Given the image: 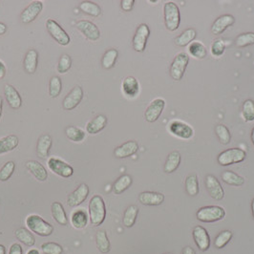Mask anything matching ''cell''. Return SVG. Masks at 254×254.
I'll return each mask as SVG.
<instances>
[{"label": "cell", "instance_id": "obj_32", "mask_svg": "<svg viewBox=\"0 0 254 254\" xmlns=\"http://www.w3.org/2000/svg\"><path fill=\"white\" fill-rule=\"evenodd\" d=\"M139 214V208L137 205H130L128 206L125 212L123 223L125 227L127 228H132L137 220V217Z\"/></svg>", "mask_w": 254, "mask_h": 254}, {"label": "cell", "instance_id": "obj_33", "mask_svg": "<svg viewBox=\"0 0 254 254\" xmlns=\"http://www.w3.org/2000/svg\"><path fill=\"white\" fill-rule=\"evenodd\" d=\"M96 242H97L98 250L102 254H108L110 252V249H111L110 241L107 237V233L104 230H100L97 232Z\"/></svg>", "mask_w": 254, "mask_h": 254}, {"label": "cell", "instance_id": "obj_22", "mask_svg": "<svg viewBox=\"0 0 254 254\" xmlns=\"http://www.w3.org/2000/svg\"><path fill=\"white\" fill-rule=\"evenodd\" d=\"M53 140L50 135H42L38 140L37 145V153L40 159H46L49 156V152L51 150Z\"/></svg>", "mask_w": 254, "mask_h": 254}, {"label": "cell", "instance_id": "obj_52", "mask_svg": "<svg viewBox=\"0 0 254 254\" xmlns=\"http://www.w3.org/2000/svg\"><path fill=\"white\" fill-rule=\"evenodd\" d=\"M9 254H23V250L22 247L19 244H13L10 248Z\"/></svg>", "mask_w": 254, "mask_h": 254}, {"label": "cell", "instance_id": "obj_49", "mask_svg": "<svg viewBox=\"0 0 254 254\" xmlns=\"http://www.w3.org/2000/svg\"><path fill=\"white\" fill-rule=\"evenodd\" d=\"M41 250L44 254H63L64 249L57 243H45L41 246Z\"/></svg>", "mask_w": 254, "mask_h": 254}, {"label": "cell", "instance_id": "obj_26", "mask_svg": "<svg viewBox=\"0 0 254 254\" xmlns=\"http://www.w3.org/2000/svg\"><path fill=\"white\" fill-rule=\"evenodd\" d=\"M107 125V118L103 115H99L93 119L86 126V131L89 134H97L103 130Z\"/></svg>", "mask_w": 254, "mask_h": 254}, {"label": "cell", "instance_id": "obj_28", "mask_svg": "<svg viewBox=\"0 0 254 254\" xmlns=\"http://www.w3.org/2000/svg\"><path fill=\"white\" fill-rule=\"evenodd\" d=\"M52 215L55 221L62 226H66L68 224V218L64 210V205L59 202H55L52 204Z\"/></svg>", "mask_w": 254, "mask_h": 254}, {"label": "cell", "instance_id": "obj_42", "mask_svg": "<svg viewBox=\"0 0 254 254\" xmlns=\"http://www.w3.org/2000/svg\"><path fill=\"white\" fill-rule=\"evenodd\" d=\"M215 132H216L218 139L222 144H224V145L229 144L231 140V133L228 127L224 125H218L215 127Z\"/></svg>", "mask_w": 254, "mask_h": 254}, {"label": "cell", "instance_id": "obj_58", "mask_svg": "<svg viewBox=\"0 0 254 254\" xmlns=\"http://www.w3.org/2000/svg\"><path fill=\"white\" fill-rule=\"evenodd\" d=\"M2 106H3V100L0 97V118H1V115H2Z\"/></svg>", "mask_w": 254, "mask_h": 254}, {"label": "cell", "instance_id": "obj_48", "mask_svg": "<svg viewBox=\"0 0 254 254\" xmlns=\"http://www.w3.org/2000/svg\"><path fill=\"white\" fill-rule=\"evenodd\" d=\"M226 52V44L222 39H216L212 42L210 46V54L215 57V58H220L222 57Z\"/></svg>", "mask_w": 254, "mask_h": 254}, {"label": "cell", "instance_id": "obj_27", "mask_svg": "<svg viewBox=\"0 0 254 254\" xmlns=\"http://www.w3.org/2000/svg\"><path fill=\"white\" fill-rule=\"evenodd\" d=\"M181 154L178 151H173L170 153L165 161V166H164V170L165 173H173L174 171H176L178 169L180 164H181Z\"/></svg>", "mask_w": 254, "mask_h": 254}, {"label": "cell", "instance_id": "obj_39", "mask_svg": "<svg viewBox=\"0 0 254 254\" xmlns=\"http://www.w3.org/2000/svg\"><path fill=\"white\" fill-rule=\"evenodd\" d=\"M242 116L245 122L252 123L254 121V101L247 100L242 106Z\"/></svg>", "mask_w": 254, "mask_h": 254}, {"label": "cell", "instance_id": "obj_25", "mask_svg": "<svg viewBox=\"0 0 254 254\" xmlns=\"http://www.w3.org/2000/svg\"><path fill=\"white\" fill-rule=\"evenodd\" d=\"M38 64V52L34 49H31L27 52L24 58V69L28 74H34L37 71Z\"/></svg>", "mask_w": 254, "mask_h": 254}, {"label": "cell", "instance_id": "obj_24", "mask_svg": "<svg viewBox=\"0 0 254 254\" xmlns=\"http://www.w3.org/2000/svg\"><path fill=\"white\" fill-rule=\"evenodd\" d=\"M26 166L30 170V172L35 176V178L39 182H45L48 178V173L45 167L37 161H29L26 164Z\"/></svg>", "mask_w": 254, "mask_h": 254}, {"label": "cell", "instance_id": "obj_17", "mask_svg": "<svg viewBox=\"0 0 254 254\" xmlns=\"http://www.w3.org/2000/svg\"><path fill=\"white\" fill-rule=\"evenodd\" d=\"M235 18L231 14H224L217 18L211 26V33L215 36L223 34L229 27L233 25Z\"/></svg>", "mask_w": 254, "mask_h": 254}, {"label": "cell", "instance_id": "obj_20", "mask_svg": "<svg viewBox=\"0 0 254 254\" xmlns=\"http://www.w3.org/2000/svg\"><path fill=\"white\" fill-rule=\"evenodd\" d=\"M139 201L140 203L144 205H151L156 206L160 205L165 201V195L159 192H151V191H145L141 192L139 195Z\"/></svg>", "mask_w": 254, "mask_h": 254}, {"label": "cell", "instance_id": "obj_41", "mask_svg": "<svg viewBox=\"0 0 254 254\" xmlns=\"http://www.w3.org/2000/svg\"><path fill=\"white\" fill-rule=\"evenodd\" d=\"M79 8L83 13H87L92 16H99L102 13L101 7L98 4L90 1L81 2L79 5Z\"/></svg>", "mask_w": 254, "mask_h": 254}, {"label": "cell", "instance_id": "obj_56", "mask_svg": "<svg viewBox=\"0 0 254 254\" xmlns=\"http://www.w3.org/2000/svg\"><path fill=\"white\" fill-rule=\"evenodd\" d=\"M0 254H6V249L3 245H0Z\"/></svg>", "mask_w": 254, "mask_h": 254}, {"label": "cell", "instance_id": "obj_30", "mask_svg": "<svg viewBox=\"0 0 254 254\" xmlns=\"http://www.w3.org/2000/svg\"><path fill=\"white\" fill-rule=\"evenodd\" d=\"M197 37V32L195 29L190 28L184 31L179 37L175 39V43L180 47H186L187 45L191 44L192 41Z\"/></svg>", "mask_w": 254, "mask_h": 254}, {"label": "cell", "instance_id": "obj_16", "mask_svg": "<svg viewBox=\"0 0 254 254\" xmlns=\"http://www.w3.org/2000/svg\"><path fill=\"white\" fill-rule=\"evenodd\" d=\"M76 28L82 33V35L92 41L98 40L101 37L99 28L88 20H80L76 22Z\"/></svg>", "mask_w": 254, "mask_h": 254}, {"label": "cell", "instance_id": "obj_5", "mask_svg": "<svg viewBox=\"0 0 254 254\" xmlns=\"http://www.w3.org/2000/svg\"><path fill=\"white\" fill-rule=\"evenodd\" d=\"M246 157H247V153L245 150L238 147H234L220 153L217 158V162L222 166H228V165L239 164L244 162Z\"/></svg>", "mask_w": 254, "mask_h": 254}, {"label": "cell", "instance_id": "obj_55", "mask_svg": "<svg viewBox=\"0 0 254 254\" xmlns=\"http://www.w3.org/2000/svg\"><path fill=\"white\" fill-rule=\"evenodd\" d=\"M7 32V26L2 22H0V36L4 35Z\"/></svg>", "mask_w": 254, "mask_h": 254}, {"label": "cell", "instance_id": "obj_1", "mask_svg": "<svg viewBox=\"0 0 254 254\" xmlns=\"http://www.w3.org/2000/svg\"><path fill=\"white\" fill-rule=\"evenodd\" d=\"M89 215L91 224L94 227H99L105 220L106 206L102 196L95 195L89 203Z\"/></svg>", "mask_w": 254, "mask_h": 254}, {"label": "cell", "instance_id": "obj_3", "mask_svg": "<svg viewBox=\"0 0 254 254\" xmlns=\"http://www.w3.org/2000/svg\"><path fill=\"white\" fill-rule=\"evenodd\" d=\"M26 225L32 232H35L36 234L42 237L50 236L54 232L53 226L38 215H30L27 217Z\"/></svg>", "mask_w": 254, "mask_h": 254}, {"label": "cell", "instance_id": "obj_10", "mask_svg": "<svg viewBox=\"0 0 254 254\" xmlns=\"http://www.w3.org/2000/svg\"><path fill=\"white\" fill-rule=\"evenodd\" d=\"M48 167L55 174L64 178H69L74 174V169L71 165L57 158L49 159Z\"/></svg>", "mask_w": 254, "mask_h": 254}, {"label": "cell", "instance_id": "obj_53", "mask_svg": "<svg viewBox=\"0 0 254 254\" xmlns=\"http://www.w3.org/2000/svg\"><path fill=\"white\" fill-rule=\"evenodd\" d=\"M6 73H7V68L5 64L0 61V79L4 78V76H6Z\"/></svg>", "mask_w": 254, "mask_h": 254}, {"label": "cell", "instance_id": "obj_6", "mask_svg": "<svg viewBox=\"0 0 254 254\" xmlns=\"http://www.w3.org/2000/svg\"><path fill=\"white\" fill-rule=\"evenodd\" d=\"M189 64H190V57L187 53L183 52L178 54L171 64L170 76L176 81L181 80L186 73Z\"/></svg>", "mask_w": 254, "mask_h": 254}, {"label": "cell", "instance_id": "obj_8", "mask_svg": "<svg viewBox=\"0 0 254 254\" xmlns=\"http://www.w3.org/2000/svg\"><path fill=\"white\" fill-rule=\"evenodd\" d=\"M46 28L52 38H54L59 44L66 46L70 43L71 41L70 37L57 21L53 19H48L46 22Z\"/></svg>", "mask_w": 254, "mask_h": 254}, {"label": "cell", "instance_id": "obj_15", "mask_svg": "<svg viewBox=\"0 0 254 254\" xmlns=\"http://www.w3.org/2000/svg\"><path fill=\"white\" fill-rule=\"evenodd\" d=\"M83 99V90L80 86H76L70 91V93L64 98V108L71 111L81 102Z\"/></svg>", "mask_w": 254, "mask_h": 254}, {"label": "cell", "instance_id": "obj_4", "mask_svg": "<svg viewBox=\"0 0 254 254\" xmlns=\"http://www.w3.org/2000/svg\"><path fill=\"white\" fill-rule=\"evenodd\" d=\"M226 216V211L223 207L218 205H208L200 208L196 217L199 221L203 223H214L223 220Z\"/></svg>", "mask_w": 254, "mask_h": 254}, {"label": "cell", "instance_id": "obj_2", "mask_svg": "<svg viewBox=\"0 0 254 254\" xmlns=\"http://www.w3.org/2000/svg\"><path fill=\"white\" fill-rule=\"evenodd\" d=\"M164 17L167 30L174 32L180 27L181 13L178 5L172 1L166 2L164 7Z\"/></svg>", "mask_w": 254, "mask_h": 254}, {"label": "cell", "instance_id": "obj_61", "mask_svg": "<svg viewBox=\"0 0 254 254\" xmlns=\"http://www.w3.org/2000/svg\"><path fill=\"white\" fill-rule=\"evenodd\" d=\"M170 254V253H167V254Z\"/></svg>", "mask_w": 254, "mask_h": 254}, {"label": "cell", "instance_id": "obj_47", "mask_svg": "<svg viewBox=\"0 0 254 254\" xmlns=\"http://www.w3.org/2000/svg\"><path fill=\"white\" fill-rule=\"evenodd\" d=\"M15 169V164L13 162H7L0 169V181L6 182L12 177Z\"/></svg>", "mask_w": 254, "mask_h": 254}, {"label": "cell", "instance_id": "obj_18", "mask_svg": "<svg viewBox=\"0 0 254 254\" xmlns=\"http://www.w3.org/2000/svg\"><path fill=\"white\" fill-rule=\"evenodd\" d=\"M43 9V4L40 1H34L32 2L25 10L21 13V21L23 23H30L33 22L37 17L38 14L41 13Z\"/></svg>", "mask_w": 254, "mask_h": 254}, {"label": "cell", "instance_id": "obj_57", "mask_svg": "<svg viewBox=\"0 0 254 254\" xmlns=\"http://www.w3.org/2000/svg\"><path fill=\"white\" fill-rule=\"evenodd\" d=\"M27 254H39V253H38V250H31V251H29L28 253H27Z\"/></svg>", "mask_w": 254, "mask_h": 254}, {"label": "cell", "instance_id": "obj_44", "mask_svg": "<svg viewBox=\"0 0 254 254\" xmlns=\"http://www.w3.org/2000/svg\"><path fill=\"white\" fill-rule=\"evenodd\" d=\"M254 44V33H243L235 39V45L239 48H245Z\"/></svg>", "mask_w": 254, "mask_h": 254}, {"label": "cell", "instance_id": "obj_59", "mask_svg": "<svg viewBox=\"0 0 254 254\" xmlns=\"http://www.w3.org/2000/svg\"><path fill=\"white\" fill-rule=\"evenodd\" d=\"M252 141H253V144H254V127L253 128V130H252Z\"/></svg>", "mask_w": 254, "mask_h": 254}, {"label": "cell", "instance_id": "obj_34", "mask_svg": "<svg viewBox=\"0 0 254 254\" xmlns=\"http://www.w3.org/2000/svg\"><path fill=\"white\" fill-rule=\"evenodd\" d=\"M14 234L16 239L21 242L22 244H24L27 247H33L36 244V239L34 235L28 229L24 228L18 229L14 232Z\"/></svg>", "mask_w": 254, "mask_h": 254}, {"label": "cell", "instance_id": "obj_23", "mask_svg": "<svg viewBox=\"0 0 254 254\" xmlns=\"http://www.w3.org/2000/svg\"><path fill=\"white\" fill-rule=\"evenodd\" d=\"M123 91L127 97L134 98L140 92V84L136 77L127 76L123 81Z\"/></svg>", "mask_w": 254, "mask_h": 254}, {"label": "cell", "instance_id": "obj_51", "mask_svg": "<svg viewBox=\"0 0 254 254\" xmlns=\"http://www.w3.org/2000/svg\"><path fill=\"white\" fill-rule=\"evenodd\" d=\"M134 3H135L134 0H123L121 2L122 9L126 12H130L134 7Z\"/></svg>", "mask_w": 254, "mask_h": 254}, {"label": "cell", "instance_id": "obj_40", "mask_svg": "<svg viewBox=\"0 0 254 254\" xmlns=\"http://www.w3.org/2000/svg\"><path fill=\"white\" fill-rule=\"evenodd\" d=\"M186 190L190 196H197L199 194V181L197 175L193 174L189 176L186 180Z\"/></svg>", "mask_w": 254, "mask_h": 254}, {"label": "cell", "instance_id": "obj_50", "mask_svg": "<svg viewBox=\"0 0 254 254\" xmlns=\"http://www.w3.org/2000/svg\"><path fill=\"white\" fill-rule=\"evenodd\" d=\"M72 66V59L68 55H63L60 59L59 65H58V71L61 74H64L70 70Z\"/></svg>", "mask_w": 254, "mask_h": 254}, {"label": "cell", "instance_id": "obj_29", "mask_svg": "<svg viewBox=\"0 0 254 254\" xmlns=\"http://www.w3.org/2000/svg\"><path fill=\"white\" fill-rule=\"evenodd\" d=\"M18 138L15 135H10L0 139V155L13 151L18 145Z\"/></svg>", "mask_w": 254, "mask_h": 254}, {"label": "cell", "instance_id": "obj_43", "mask_svg": "<svg viewBox=\"0 0 254 254\" xmlns=\"http://www.w3.org/2000/svg\"><path fill=\"white\" fill-rule=\"evenodd\" d=\"M65 133L69 140L76 141V142H79L85 138V133L80 128L73 127V126L67 127L65 130Z\"/></svg>", "mask_w": 254, "mask_h": 254}, {"label": "cell", "instance_id": "obj_31", "mask_svg": "<svg viewBox=\"0 0 254 254\" xmlns=\"http://www.w3.org/2000/svg\"><path fill=\"white\" fill-rule=\"evenodd\" d=\"M132 183H133V180H132V177L130 175L126 174V175L121 176L114 183L113 191H114L115 194L120 195V194L124 193L125 191L131 187Z\"/></svg>", "mask_w": 254, "mask_h": 254}, {"label": "cell", "instance_id": "obj_12", "mask_svg": "<svg viewBox=\"0 0 254 254\" xmlns=\"http://www.w3.org/2000/svg\"><path fill=\"white\" fill-rule=\"evenodd\" d=\"M205 188L211 198L221 201L225 197V191L218 179L213 175H207L205 178Z\"/></svg>", "mask_w": 254, "mask_h": 254}, {"label": "cell", "instance_id": "obj_11", "mask_svg": "<svg viewBox=\"0 0 254 254\" xmlns=\"http://www.w3.org/2000/svg\"><path fill=\"white\" fill-rule=\"evenodd\" d=\"M165 107V101L164 99H155L149 104L144 113L145 121L148 123H155L156 121H158L161 115L163 114Z\"/></svg>", "mask_w": 254, "mask_h": 254}, {"label": "cell", "instance_id": "obj_14", "mask_svg": "<svg viewBox=\"0 0 254 254\" xmlns=\"http://www.w3.org/2000/svg\"><path fill=\"white\" fill-rule=\"evenodd\" d=\"M193 239L200 251L206 252L210 247V237L207 230L201 226H197L193 229Z\"/></svg>", "mask_w": 254, "mask_h": 254}, {"label": "cell", "instance_id": "obj_36", "mask_svg": "<svg viewBox=\"0 0 254 254\" xmlns=\"http://www.w3.org/2000/svg\"><path fill=\"white\" fill-rule=\"evenodd\" d=\"M189 52L197 60H203L207 56V50L202 42L193 41L189 47Z\"/></svg>", "mask_w": 254, "mask_h": 254}, {"label": "cell", "instance_id": "obj_13", "mask_svg": "<svg viewBox=\"0 0 254 254\" xmlns=\"http://www.w3.org/2000/svg\"><path fill=\"white\" fill-rule=\"evenodd\" d=\"M89 195V188L86 184H81L76 190L73 191L67 198V203L71 207H76L83 203Z\"/></svg>", "mask_w": 254, "mask_h": 254}, {"label": "cell", "instance_id": "obj_60", "mask_svg": "<svg viewBox=\"0 0 254 254\" xmlns=\"http://www.w3.org/2000/svg\"><path fill=\"white\" fill-rule=\"evenodd\" d=\"M252 210H253V215L254 217V199L253 200V202H252Z\"/></svg>", "mask_w": 254, "mask_h": 254}, {"label": "cell", "instance_id": "obj_37", "mask_svg": "<svg viewBox=\"0 0 254 254\" xmlns=\"http://www.w3.org/2000/svg\"><path fill=\"white\" fill-rule=\"evenodd\" d=\"M222 179L226 184H228L229 186L241 187L245 184V179L230 170L224 171V173L222 174Z\"/></svg>", "mask_w": 254, "mask_h": 254}, {"label": "cell", "instance_id": "obj_19", "mask_svg": "<svg viewBox=\"0 0 254 254\" xmlns=\"http://www.w3.org/2000/svg\"><path fill=\"white\" fill-rule=\"evenodd\" d=\"M139 150V144L135 140H129L126 143L118 146L114 150V156L118 159L128 158Z\"/></svg>", "mask_w": 254, "mask_h": 254}, {"label": "cell", "instance_id": "obj_38", "mask_svg": "<svg viewBox=\"0 0 254 254\" xmlns=\"http://www.w3.org/2000/svg\"><path fill=\"white\" fill-rule=\"evenodd\" d=\"M119 53L116 49H109L105 52L102 57V65L104 69H111L115 66V64L118 60Z\"/></svg>", "mask_w": 254, "mask_h": 254}, {"label": "cell", "instance_id": "obj_46", "mask_svg": "<svg viewBox=\"0 0 254 254\" xmlns=\"http://www.w3.org/2000/svg\"><path fill=\"white\" fill-rule=\"evenodd\" d=\"M62 89H63L62 79L59 76H53L50 79V83H49V95H50V97L53 99L59 97L61 92H62Z\"/></svg>", "mask_w": 254, "mask_h": 254}, {"label": "cell", "instance_id": "obj_54", "mask_svg": "<svg viewBox=\"0 0 254 254\" xmlns=\"http://www.w3.org/2000/svg\"><path fill=\"white\" fill-rule=\"evenodd\" d=\"M182 254H196V253L190 247H186V248H184Z\"/></svg>", "mask_w": 254, "mask_h": 254}, {"label": "cell", "instance_id": "obj_45", "mask_svg": "<svg viewBox=\"0 0 254 254\" xmlns=\"http://www.w3.org/2000/svg\"><path fill=\"white\" fill-rule=\"evenodd\" d=\"M232 236H233V233L230 230H223L217 235L215 238V242H214L215 247L217 249L225 248L231 240Z\"/></svg>", "mask_w": 254, "mask_h": 254}, {"label": "cell", "instance_id": "obj_35", "mask_svg": "<svg viewBox=\"0 0 254 254\" xmlns=\"http://www.w3.org/2000/svg\"><path fill=\"white\" fill-rule=\"evenodd\" d=\"M71 223L75 229H84L88 223L86 212L84 210H77L76 212H74L71 218Z\"/></svg>", "mask_w": 254, "mask_h": 254}, {"label": "cell", "instance_id": "obj_21", "mask_svg": "<svg viewBox=\"0 0 254 254\" xmlns=\"http://www.w3.org/2000/svg\"><path fill=\"white\" fill-rule=\"evenodd\" d=\"M5 97H6L7 102L9 103L11 108L15 110V109H19L21 107L22 99H21L20 95L18 94V92L12 85L7 84L5 86Z\"/></svg>", "mask_w": 254, "mask_h": 254}, {"label": "cell", "instance_id": "obj_9", "mask_svg": "<svg viewBox=\"0 0 254 254\" xmlns=\"http://www.w3.org/2000/svg\"><path fill=\"white\" fill-rule=\"evenodd\" d=\"M169 131L175 137L183 140H190L194 136L193 128L182 121H173L169 124Z\"/></svg>", "mask_w": 254, "mask_h": 254}, {"label": "cell", "instance_id": "obj_7", "mask_svg": "<svg viewBox=\"0 0 254 254\" xmlns=\"http://www.w3.org/2000/svg\"><path fill=\"white\" fill-rule=\"evenodd\" d=\"M150 36V29L147 24H140L134 35L132 40L133 49L136 52L142 53L146 48L147 40Z\"/></svg>", "mask_w": 254, "mask_h": 254}]
</instances>
